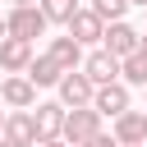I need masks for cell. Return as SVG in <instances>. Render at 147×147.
<instances>
[{
  "label": "cell",
  "instance_id": "cell-1",
  "mask_svg": "<svg viewBox=\"0 0 147 147\" xmlns=\"http://www.w3.org/2000/svg\"><path fill=\"white\" fill-rule=\"evenodd\" d=\"M96 129H101V115H96L92 106H64V124H60V138H64L69 147L87 142Z\"/></svg>",
  "mask_w": 147,
  "mask_h": 147
},
{
  "label": "cell",
  "instance_id": "cell-2",
  "mask_svg": "<svg viewBox=\"0 0 147 147\" xmlns=\"http://www.w3.org/2000/svg\"><path fill=\"white\" fill-rule=\"evenodd\" d=\"M5 28H9V37H23V41H32V37H41L51 23H46L41 5H14V9L5 14Z\"/></svg>",
  "mask_w": 147,
  "mask_h": 147
},
{
  "label": "cell",
  "instance_id": "cell-3",
  "mask_svg": "<svg viewBox=\"0 0 147 147\" xmlns=\"http://www.w3.org/2000/svg\"><path fill=\"white\" fill-rule=\"evenodd\" d=\"M110 133H115V142H119V147H142V142H147V110H133V106H129V110H119Z\"/></svg>",
  "mask_w": 147,
  "mask_h": 147
},
{
  "label": "cell",
  "instance_id": "cell-4",
  "mask_svg": "<svg viewBox=\"0 0 147 147\" xmlns=\"http://www.w3.org/2000/svg\"><path fill=\"white\" fill-rule=\"evenodd\" d=\"M0 101H5L9 110H32V106H37V83H32L28 74H9V78L0 83Z\"/></svg>",
  "mask_w": 147,
  "mask_h": 147
},
{
  "label": "cell",
  "instance_id": "cell-5",
  "mask_svg": "<svg viewBox=\"0 0 147 147\" xmlns=\"http://www.w3.org/2000/svg\"><path fill=\"white\" fill-rule=\"evenodd\" d=\"M60 106H92V78L83 74V69H69V74H60Z\"/></svg>",
  "mask_w": 147,
  "mask_h": 147
},
{
  "label": "cell",
  "instance_id": "cell-6",
  "mask_svg": "<svg viewBox=\"0 0 147 147\" xmlns=\"http://www.w3.org/2000/svg\"><path fill=\"white\" fill-rule=\"evenodd\" d=\"M92 110H96L101 119H106V115L115 119L119 110H129V83H119V78H115V83H101V87L92 92Z\"/></svg>",
  "mask_w": 147,
  "mask_h": 147
},
{
  "label": "cell",
  "instance_id": "cell-7",
  "mask_svg": "<svg viewBox=\"0 0 147 147\" xmlns=\"http://www.w3.org/2000/svg\"><path fill=\"white\" fill-rule=\"evenodd\" d=\"M0 138L14 142V147H37L41 138H37V119H32V110H14V115H5Z\"/></svg>",
  "mask_w": 147,
  "mask_h": 147
},
{
  "label": "cell",
  "instance_id": "cell-8",
  "mask_svg": "<svg viewBox=\"0 0 147 147\" xmlns=\"http://www.w3.org/2000/svg\"><path fill=\"white\" fill-rule=\"evenodd\" d=\"M138 37H142L138 28H129L124 18H115V23H106V32H101V46H106L110 55H119V60H124V55H133V51H138Z\"/></svg>",
  "mask_w": 147,
  "mask_h": 147
},
{
  "label": "cell",
  "instance_id": "cell-9",
  "mask_svg": "<svg viewBox=\"0 0 147 147\" xmlns=\"http://www.w3.org/2000/svg\"><path fill=\"white\" fill-rule=\"evenodd\" d=\"M78 69L92 78V87H101V83H115V78H119V55H110V51L101 46V51L83 55V64H78Z\"/></svg>",
  "mask_w": 147,
  "mask_h": 147
},
{
  "label": "cell",
  "instance_id": "cell-10",
  "mask_svg": "<svg viewBox=\"0 0 147 147\" xmlns=\"http://www.w3.org/2000/svg\"><path fill=\"white\" fill-rule=\"evenodd\" d=\"M64 28H69V37H74L78 46H96V41H101V32H106V23H101L92 9H74V18H69Z\"/></svg>",
  "mask_w": 147,
  "mask_h": 147
},
{
  "label": "cell",
  "instance_id": "cell-11",
  "mask_svg": "<svg viewBox=\"0 0 147 147\" xmlns=\"http://www.w3.org/2000/svg\"><path fill=\"white\" fill-rule=\"evenodd\" d=\"M28 60H32V41H23V37H0V69H5V74H23Z\"/></svg>",
  "mask_w": 147,
  "mask_h": 147
},
{
  "label": "cell",
  "instance_id": "cell-12",
  "mask_svg": "<svg viewBox=\"0 0 147 147\" xmlns=\"http://www.w3.org/2000/svg\"><path fill=\"white\" fill-rule=\"evenodd\" d=\"M46 55H51V60H55V64H60L64 74L83 64V46H78V41L69 37V32H64V37H51V46H46Z\"/></svg>",
  "mask_w": 147,
  "mask_h": 147
},
{
  "label": "cell",
  "instance_id": "cell-13",
  "mask_svg": "<svg viewBox=\"0 0 147 147\" xmlns=\"http://www.w3.org/2000/svg\"><path fill=\"white\" fill-rule=\"evenodd\" d=\"M32 119H37V138H60V124H64V106H60V101H37Z\"/></svg>",
  "mask_w": 147,
  "mask_h": 147
},
{
  "label": "cell",
  "instance_id": "cell-14",
  "mask_svg": "<svg viewBox=\"0 0 147 147\" xmlns=\"http://www.w3.org/2000/svg\"><path fill=\"white\" fill-rule=\"evenodd\" d=\"M23 74H28V78H32V83H37V87H55V83H60V74H64V69H60V64H55V60H51V55H32V60H28V69H23Z\"/></svg>",
  "mask_w": 147,
  "mask_h": 147
},
{
  "label": "cell",
  "instance_id": "cell-15",
  "mask_svg": "<svg viewBox=\"0 0 147 147\" xmlns=\"http://www.w3.org/2000/svg\"><path fill=\"white\" fill-rule=\"evenodd\" d=\"M119 83H133V87H142V83H147V60H142L138 51L119 60Z\"/></svg>",
  "mask_w": 147,
  "mask_h": 147
},
{
  "label": "cell",
  "instance_id": "cell-16",
  "mask_svg": "<svg viewBox=\"0 0 147 147\" xmlns=\"http://www.w3.org/2000/svg\"><path fill=\"white\" fill-rule=\"evenodd\" d=\"M37 5H41L46 23H69V18H74V9H78V0H37Z\"/></svg>",
  "mask_w": 147,
  "mask_h": 147
},
{
  "label": "cell",
  "instance_id": "cell-17",
  "mask_svg": "<svg viewBox=\"0 0 147 147\" xmlns=\"http://www.w3.org/2000/svg\"><path fill=\"white\" fill-rule=\"evenodd\" d=\"M101 23H115V18H124V9H129V0H92L87 5Z\"/></svg>",
  "mask_w": 147,
  "mask_h": 147
},
{
  "label": "cell",
  "instance_id": "cell-18",
  "mask_svg": "<svg viewBox=\"0 0 147 147\" xmlns=\"http://www.w3.org/2000/svg\"><path fill=\"white\" fill-rule=\"evenodd\" d=\"M78 147H119V142H115V133H106V129H96V133H92L87 142H78Z\"/></svg>",
  "mask_w": 147,
  "mask_h": 147
},
{
  "label": "cell",
  "instance_id": "cell-19",
  "mask_svg": "<svg viewBox=\"0 0 147 147\" xmlns=\"http://www.w3.org/2000/svg\"><path fill=\"white\" fill-rule=\"evenodd\" d=\"M37 147H69V142H64V138H41Z\"/></svg>",
  "mask_w": 147,
  "mask_h": 147
},
{
  "label": "cell",
  "instance_id": "cell-20",
  "mask_svg": "<svg viewBox=\"0 0 147 147\" xmlns=\"http://www.w3.org/2000/svg\"><path fill=\"white\" fill-rule=\"evenodd\" d=\"M138 55H142V60H147V32H142V37H138Z\"/></svg>",
  "mask_w": 147,
  "mask_h": 147
},
{
  "label": "cell",
  "instance_id": "cell-21",
  "mask_svg": "<svg viewBox=\"0 0 147 147\" xmlns=\"http://www.w3.org/2000/svg\"><path fill=\"white\" fill-rule=\"evenodd\" d=\"M0 37H9V28H5V18H0Z\"/></svg>",
  "mask_w": 147,
  "mask_h": 147
},
{
  "label": "cell",
  "instance_id": "cell-22",
  "mask_svg": "<svg viewBox=\"0 0 147 147\" xmlns=\"http://www.w3.org/2000/svg\"><path fill=\"white\" fill-rule=\"evenodd\" d=\"M9 5H37V0H9Z\"/></svg>",
  "mask_w": 147,
  "mask_h": 147
},
{
  "label": "cell",
  "instance_id": "cell-23",
  "mask_svg": "<svg viewBox=\"0 0 147 147\" xmlns=\"http://www.w3.org/2000/svg\"><path fill=\"white\" fill-rule=\"evenodd\" d=\"M129 5H147V0H129Z\"/></svg>",
  "mask_w": 147,
  "mask_h": 147
},
{
  "label": "cell",
  "instance_id": "cell-24",
  "mask_svg": "<svg viewBox=\"0 0 147 147\" xmlns=\"http://www.w3.org/2000/svg\"><path fill=\"white\" fill-rule=\"evenodd\" d=\"M0 129H5V110H0Z\"/></svg>",
  "mask_w": 147,
  "mask_h": 147
},
{
  "label": "cell",
  "instance_id": "cell-25",
  "mask_svg": "<svg viewBox=\"0 0 147 147\" xmlns=\"http://www.w3.org/2000/svg\"><path fill=\"white\" fill-rule=\"evenodd\" d=\"M0 147H14V142H5V138H0Z\"/></svg>",
  "mask_w": 147,
  "mask_h": 147
},
{
  "label": "cell",
  "instance_id": "cell-26",
  "mask_svg": "<svg viewBox=\"0 0 147 147\" xmlns=\"http://www.w3.org/2000/svg\"><path fill=\"white\" fill-rule=\"evenodd\" d=\"M142 92H147V83H142Z\"/></svg>",
  "mask_w": 147,
  "mask_h": 147
},
{
  "label": "cell",
  "instance_id": "cell-27",
  "mask_svg": "<svg viewBox=\"0 0 147 147\" xmlns=\"http://www.w3.org/2000/svg\"><path fill=\"white\" fill-rule=\"evenodd\" d=\"M142 147H147V142H142Z\"/></svg>",
  "mask_w": 147,
  "mask_h": 147
},
{
  "label": "cell",
  "instance_id": "cell-28",
  "mask_svg": "<svg viewBox=\"0 0 147 147\" xmlns=\"http://www.w3.org/2000/svg\"><path fill=\"white\" fill-rule=\"evenodd\" d=\"M142 9H147V5H142Z\"/></svg>",
  "mask_w": 147,
  "mask_h": 147
}]
</instances>
